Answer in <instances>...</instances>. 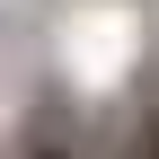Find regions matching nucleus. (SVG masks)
Returning <instances> with one entry per match:
<instances>
[{"instance_id": "1", "label": "nucleus", "mask_w": 159, "mask_h": 159, "mask_svg": "<svg viewBox=\"0 0 159 159\" xmlns=\"http://www.w3.org/2000/svg\"><path fill=\"white\" fill-rule=\"evenodd\" d=\"M27 159H80V150H71V124L35 115V124H27Z\"/></svg>"}]
</instances>
